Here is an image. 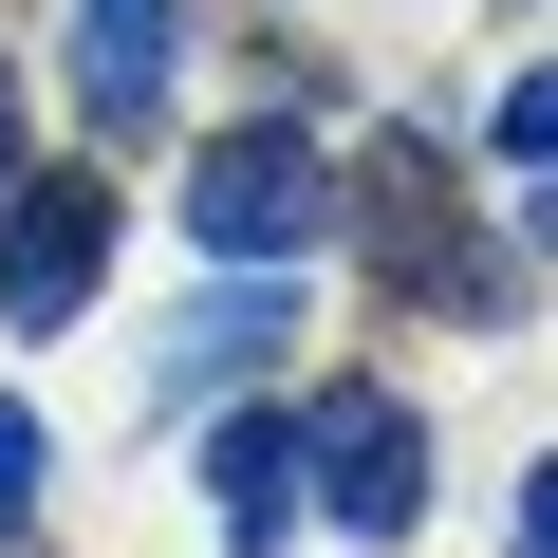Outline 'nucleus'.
Segmentation results:
<instances>
[{"label": "nucleus", "mask_w": 558, "mask_h": 558, "mask_svg": "<svg viewBox=\"0 0 558 558\" xmlns=\"http://www.w3.org/2000/svg\"><path fill=\"white\" fill-rule=\"evenodd\" d=\"M299 465H317V521L336 539H410L428 521V410L410 391H317L299 410Z\"/></svg>", "instance_id": "1"}, {"label": "nucleus", "mask_w": 558, "mask_h": 558, "mask_svg": "<svg viewBox=\"0 0 558 558\" xmlns=\"http://www.w3.org/2000/svg\"><path fill=\"white\" fill-rule=\"evenodd\" d=\"M38 465H57V447H38V410H20V391H0V539H20V521H38Z\"/></svg>", "instance_id": "8"}, {"label": "nucleus", "mask_w": 558, "mask_h": 558, "mask_svg": "<svg viewBox=\"0 0 558 558\" xmlns=\"http://www.w3.org/2000/svg\"><path fill=\"white\" fill-rule=\"evenodd\" d=\"M354 223H373V260H391V279H428L447 317H484V260L447 242V186H428V149H373V168H354Z\"/></svg>", "instance_id": "4"}, {"label": "nucleus", "mask_w": 558, "mask_h": 558, "mask_svg": "<svg viewBox=\"0 0 558 558\" xmlns=\"http://www.w3.org/2000/svg\"><path fill=\"white\" fill-rule=\"evenodd\" d=\"M0 186H20V75H0Z\"/></svg>", "instance_id": "10"}, {"label": "nucleus", "mask_w": 558, "mask_h": 558, "mask_svg": "<svg viewBox=\"0 0 558 558\" xmlns=\"http://www.w3.org/2000/svg\"><path fill=\"white\" fill-rule=\"evenodd\" d=\"M205 521L260 558L279 521H299V428H279V410H242V428H205Z\"/></svg>", "instance_id": "6"}, {"label": "nucleus", "mask_w": 558, "mask_h": 558, "mask_svg": "<svg viewBox=\"0 0 558 558\" xmlns=\"http://www.w3.org/2000/svg\"><path fill=\"white\" fill-rule=\"evenodd\" d=\"M94 279H112V186L94 168H20V186H0V317H20V336H75Z\"/></svg>", "instance_id": "2"}, {"label": "nucleus", "mask_w": 558, "mask_h": 558, "mask_svg": "<svg viewBox=\"0 0 558 558\" xmlns=\"http://www.w3.org/2000/svg\"><path fill=\"white\" fill-rule=\"evenodd\" d=\"M484 149H502L521 186H558V57H539V75H502V112H484Z\"/></svg>", "instance_id": "7"}, {"label": "nucleus", "mask_w": 558, "mask_h": 558, "mask_svg": "<svg viewBox=\"0 0 558 558\" xmlns=\"http://www.w3.org/2000/svg\"><path fill=\"white\" fill-rule=\"evenodd\" d=\"M75 112L94 131H149L168 112V0H75Z\"/></svg>", "instance_id": "5"}, {"label": "nucleus", "mask_w": 558, "mask_h": 558, "mask_svg": "<svg viewBox=\"0 0 558 558\" xmlns=\"http://www.w3.org/2000/svg\"><path fill=\"white\" fill-rule=\"evenodd\" d=\"M502 558H558V465L521 484V521H502Z\"/></svg>", "instance_id": "9"}, {"label": "nucleus", "mask_w": 558, "mask_h": 558, "mask_svg": "<svg viewBox=\"0 0 558 558\" xmlns=\"http://www.w3.org/2000/svg\"><path fill=\"white\" fill-rule=\"evenodd\" d=\"M317 223H336V168H317L299 131H223V149L186 168V242H205V260H299Z\"/></svg>", "instance_id": "3"}]
</instances>
